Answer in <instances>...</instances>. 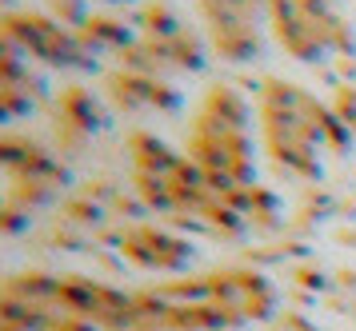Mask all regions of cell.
<instances>
[{"instance_id":"obj_1","label":"cell","mask_w":356,"mask_h":331,"mask_svg":"<svg viewBox=\"0 0 356 331\" xmlns=\"http://www.w3.org/2000/svg\"><path fill=\"white\" fill-rule=\"evenodd\" d=\"M264 120H268V140H273L276 160L280 164L289 160L292 168H312L308 164L312 148L337 132V120H328L308 96H300V88L276 84V80L264 96Z\"/></svg>"},{"instance_id":"obj_2","label":"cell","mask_w":356,"mask_h":331,"mask_svg":"<svg viewBox=\"0 0 356 331\" xmlns=\"http://www.w3.org/2000/svg\"><path fill=\"white\" fill-rule=\"evenodd\" d=\"M4 32H8L20 48H29L33 56H40V60H52V64H84L81 44H76L68 32H60L56 24H49V20L17 16V20H8V24H4Z\"/></svg>"},{"instance_id":"obj_3","label":"cell","mask_w":356,"mask_h":331,"mask_svg":"<svg viewBox=\"0 0 356 331\" xmlns=\"http://www.w3.org/2000/svg\"><path fill=\"white\" fill-rule=\"evenodd\" d=\"M33 104V80L24 72V48L0 32V120H13Z\"/></svg>"}]
</instances>
